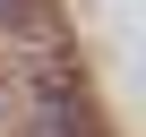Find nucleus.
I'll return each mask as SVG.
<instances>
[{"mask_svg":"<svg viewBox=\"0 0 146 137\" xmlns=\"http://www.w3.org/2000/svg\"><path fill=\"white\" fill-rule=\"evenodd\" d=\"M0 9H9V17H26V9H35V0H0Z\"/></svg>","mask_w":146,"mask_h":137,"instance_id":"f257e3e1","label":"nucleus"}]
</instances>
